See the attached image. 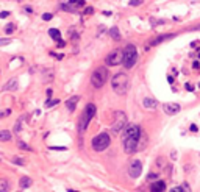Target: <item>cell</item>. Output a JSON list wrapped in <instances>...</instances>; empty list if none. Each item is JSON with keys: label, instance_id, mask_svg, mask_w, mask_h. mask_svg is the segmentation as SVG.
Segmentation results:
<instances>
[{"label": "cell", "instance_id": "1", "mask_svg": "<svg viewBox=\"0 0 200 192\" xmlns=\"http://www.w3.org/2000/svg\"><path fill=\"white\" fill-rule=\"evenodd\" d=\"M111 87L113 91L117 94V95H124L128 89V77L125 72H119L113 77V81H111Z\"/></svg>", "mask_w": 200, "mask_h": 192}, {"label": "cell", "instance_id": "2", "mask_svg": "<svg viewBox=\"0 0 200 192\" xmlns=\"http://www.w3.org/2000/svg\"><path fill=\"white\" fill-rule=\"evenodd\" d=\"M107 80H108V70H107V67H98V69H95V70L92 72V75H91V83H92V86L97 87V89L102 87V86L107 83Z\"/></svg>", "mask_w": 200, "mask_h": 192}, {"label": "cell", "instance_id": "3", "mask_svg": "<svg viewBox=\"0 0 200 192\" xmlns=\"http://www.w3.org/2000/svg\"><path fill=\"white\" fill-rule=\"evenodd\" d=\"M124 66L125 69H131L136 63H138V52H136V47L133 44H128L125 49H124Z\"/></svg>", "mask_w": 200, "mask_h": 192}, {"label": "cell", "instance_id": "4", "mask_svg": "<svg viewBox=\"0 0 200 192\" xmlns=\"http://www.w3.org/2000/svg\"><path fill=\"white\" fill-rule=\"evenodd\" d=\"M95 105L94 103H88L86 105V108H84V111H83V116H81V119H80V124H78V130H80V133H83L84 130H86V127H88V124L91 122V119L94 117V114H95Z\"/></svg>", "mask_w": 200, "mask_h": 192}, {"label": "cell", "instance_id": "5", "mask_svg": "<svg viewBox=\"0 0 200 192\" xmlns=\"http://www.w3.org/2000/svg\"><path fill=\"white\" fill-rule=\"evenodd\" d=\"M110 142H111V139L107 133H100L95 138H92V148L95 152H103L105 148H108Z\"/></svg>", "mask_w": 200, "mask_h": 192}, {"label": "cell", "instance_id": "6", "mask_svg": "<svg viewBox=\"0 0 200 192\" xmlns=\"http://www.w3.org/2000/svg\"><path fill=\"white\" fill-rule=\"evenodd\" d=\"M124 49H114L107 58H105V63L108 66H119V64H124Z\"/></svg>", "mask_w": 200, "mask_h": 192}, {"label": "cell", "instance_id": "7", "mask_svg": "<svg viewBox=\"0 0 200 192\" xmlns=\"http://www.w3.org/2000/svg\"><path fill=\"white\" fill-rule=\"evenodd\" d=\"M125 127H127V116H125V113L117 111V113L114 114V120H113L111 128H113L114 133H117V131H121V130L125 128Z\"/></svg>", "mask_w": 200, "mask_h": 192}, {"label": "cell", "instance_id": "8", "mask_svg": "<svg viewBox=\"0 0 200 192\" xmlns=\"http://www.w3.org/2000/svg\"><path fill=\"white\" fill-rule=\"evenodd\" d=\"M139 139L141 138H122V144H124V150L125 153L131 155L138 150L139 147Z\"/></svg>", "mask_w": 200, "mask_h": 192}, {"label": "cell", "instance_id": "9", "mask_svg": "<svg viewBox=\"0 0 200 192\" xmlns=\"http://www.w3.org/2000/svg\"><path fill=\"white\" fill-rule=\"evenodd\" d=\"M142 173V162L139 159H133L128 166V175L131 178H138Z\"/></svg>", "mask_w": 200, "mask_h": 192}, {"label": "cell", "instance_id": "10", "mask_svg": "<svg viewBox=\"0 0 200 192\" xmlns=\"http://www.w3.org/2000/svg\"><path fill=\"white\" fill-rule=\"evenodd\" d=\"M180 110H181V108H180V105H177V103H166V105H164V113L169 114V116L177 114Z\"/></svg>", "mask_w": 200, "mask_h": 192}, {"label": "cell", "instance_id": "11", "mask_svg": "<svg viewBox=\"0 0 200 192\" xmlns=\"http://www.w3.org/2000/svg\"><path fill=\"white\" fill-rule=\"evenodd\" d=\"M78 100H80V97H78V95H74V97H70V99L67 100V103H66L67 110H69V111H75V108H77V103H78Z\"/></svg>", "mask_w": 200, "mask_h": 192}, {"label": "cell", "instance_id": "12", "mask_svg": "<svg viewBox=\"0 0 200 192\" xmlns=\"http://www.w3.org/2000/svg\"><path fill=\"white\" fill-rule=\"evenodd\" d=\"M31 178H28V176H22L21 178V181H19V187L22 189V190H25V189H28L30 186H31Z\"/></svg>", "mask_w": 200, "mask_h": 192}, {"label": "cell", "instance_id": "13", "mask_svg": "<svg viewBox=\"0 0 200 192\" xmlns=\"http://www.w3.org/2000/svg\"><path fill=\"white\" fill-rule=\"evenodd\" d=\"M144 106L147 108V110H155L156 106H158V103H156V100L155 99H150V97H147V99H144Z\"/></svg>", "mask_w": 200, "mask_h": 192}, {"label": "cell", "instance_id": "14", "mask_svg": "<svg viewBox=\"0 0 200 192\" xmlns=\"http://www.w3.org/2000/svg\"><path fill=\"white\" fill-rule=\"evenodd\" d=\"M164 189H166V183H164V181H156V183L152 184V190H153V192H161V190H164Z\"/></svg>", "mask_w": 200, "mask_h": 192}, {"label": "cell", "instance_id": "15", "mask_svg": "<svg viewBox=\"0 0 200 192\" xmlns=\"http://www.w3.org/2000/svg\"><path fill=\"white\" fill-rule=\"evenodd\" d=\"M61 8L64 10V11H67V13H77V7H74L72 3H69L67 0L64 3H61Z\"/></svg>", "mask_w": 200, "mask_h": 192}, {"label": "cell", "instance_id": "16", "mask_svg": "<svg viewBox=\"0 0 200 192\" xmlns=\"http://www.w3.org/2000/svg\"><path fill=\"white\" fill-rule=\"evenodd\" d=\"M17 86H19V84H17V80H10V81L5 84L3 89H5V91H16Z\"/></svg>", "mask_w": 200, "mask_h": 192}, {"label": "cell", "instance_id": "17", "mask_svg": "<svg viewBox=\"0 0 200 192\" xmlns=\"http://www.w3.org/2000/svg\"><path fill=\"white\" fill-rule=\"evenodd\" d=\"M170 38H174V35H164V36H158L155 41H152V42H150V45H158L160 42H163V41H166V39H170Z\"/></svg>", "mask_w": 200, "mask_h": 192}, {"label": "cell", "instance_id": "18", "mask_svg": "<svg viewBox=\"0 0 200 192\" xmlns=\"http://www.w3.org/2000/svg\"><path fill=\"white\" fill-rule=\"evenodd\" d=\"M49 36H50L52 39H55V41H60V38H61V35H60V31H58L56 28H50V30H49Z\"/></svg>", "mask_w": 200, "mask_h": 192}, {"label": "cell", "instance_id": "19", "mask_svg": "<svg viewBox=\"0 0 200 192\" xmlns=\"http://www.w3.org/2000/svg\"><path fill=\"white\" fill-rule=\"evenodd\" d=\"M110 35H111V38H113L114 41H119V39H121V33H119L117 27H113V28L110 30Z\"/></svg>", "mask_w": 200, "mask_h": 192}, {"label": "cell", "instance_id": "20", "mask_svg": "<svg viewBox=\"0 0 200 192\" xmlns=\"http://www.w3.org/2000/svg\"><path fill=\"white\" fill-rule=\"evenodd\" d=\"M10 139H11V133H10V131L3 130L2 133H0V141H2V142H7V141H10Z\"/></svg>", "mask_w": 200, "mask_h": 192}, {"label": "cell", "instance_id": "21", "mask_svg": "<svg viewBox=\"0 0 200 192\" xmlns=\"http://www.w3.org/2000/svg\"><path fill=\"white\" fill-rule=\"evenodd\" d=\"M8 189H10V184H8V181L2 178V180H0V190H2V192H7Z\"/></svg>", "mask_w": 200, "mask_h": 192}, {"label": "cell", "instance_id": "22", "mask_svg": "<svg viewBox=\"0 0 200 192\" xmlns=\"http://www.w3.org/2000/svg\"><path fill=\"white\" fill-rule=\"evenodd\" d=\"M69 3H72L74 7H77V8H80V7H83L84 5V0H67Z\"/></svg>", "mask_w": 200, "mask_h": 192}, {"label": "cell", "instance_id": "23", "mask_svg": "<svg viewBox=\"0 0 200 192\" xmlns=\"http://www.w3.org/2000/svg\"><path fill=\"white\" fill-rule=\"evenodd\" d=\"M13 31H16V25H14V24H8V25L5 27V33H7V35H11Z\"/></svg>", "mask_w": 200, "mask_h": 192}, {"label": "cell", "instance_id": "24", "mask_svg": "<svg viewBox=\"0 0 200 192\" xmlns=\"http://www.w3.org/2000/svg\"><path fill=\"white\" fill-rule=\"evenodd\" d=\"M22 120H24V117H21V119L16 122V128H14V130H16V133H19V131H21V128H22Z\"/></svg>", "mask_w": 200, "mask_h": 192}, {"label": "cell", "instance_id": "25", "mask_svg": "<svg viewBox=\"0 0 200 192\" xmlns=\"http://www.w3.org/2000/svg\"><path fill=\"white\" fill-rule=\"evenodd\" d=\"M13 162H14V164H17V166H24V164H25V161H24L22 158H14V159H13Z\"/></svg>", "mask_w": 200, "mask_h": 192}, {"label": "cell", "instance_id": "26", "mask_svg": "<svg viewBox=\"0 0 200 192\" xmlns=\"http://www.w3.org/2000/svg\"><path fill=\"white\" fill-rule=\"evenodd\" d=\"M56 103H58V100H49V102H45V106L50 108V106H55Z\"/></svg>", "mask_w": 200, "mask_h": 192}, {"label": "cell", "instance_id": "27", "mask_svg": "<svg viewBox=\"0 0 200 192\" xmlns=\"http://www.w3.org/2000/svg\"><path fill=\"white\" fill-rule=\"evenodd\" d=\"M142 2H141V0H130V5L131 7H138V5H141Z\"/></svg>", "mask_w": 200, "mask_h": 192}, {"label": "cell", "instance_id": "28", "mask_svg": "<svg viewBox=\"0 0 200 192\" xmlns=\"http://www.w3.org/2000/svg\"><path fill=\"white\" fill-rule=\"evenodd\" d=\"M52 17H53V16H52L50 13H45V14H42V19H44V21H50Z\"/></svg>", "mask_w": 200, "mask_h": 192}, {"label": "cell", "instance_id": "29", "mask_svg": "<svg viewBox=\"0 0 200 192\" xmlns=\"http://www.w3.org/2000/svg\"><path fill=\"white\" fill-rule=\"evenodd\" d=\"M184 87H186V91H189V92H192V91H194L192 84H189V83H186V84H184Z\"/></svg>", "mask_w": 200, "mask_h": 192}, {"label": "cell", "instance_id": "30", "mask_svg": "<svg viewBox=\"0 0 200 192\" xmlns=\"http://www.w3.org/2000/svg\"><path fill=\"white\" fill-rule=\"evenodd\" d=\"M50 150H56V152H61V150H67L66 147H50Z\"/></svg>", "mask_w": 200, "mask_h": 192}, {"label": "cell", "instance_id": "31", "mask_svg": "<svg viewBox=\"0 0 200 192\" xmlns=\"http://www.w3.org/2000/svg\"><path fill=\"white\" fill-rule=\"evenodd\" d=\"M19 147H21V148H25V150H30V147H28L27 144H24V142H19Z\"/></svg>", "mask_w": 200, "mask_h": 192}, {"label": "cell", "instance_id": "32", "mask_svg": "<svg viewBox=\"0 0 200 192\" xmlns=\"http://www.w3.org/2000/svg\"><path fill=\"white\" fill-rule=\"evenodd\" d=\"M158 178V173H150L149 175V180H156Z\"/></svg>", "mask_w": 200, "mask_h": 192}, {"label": "cell", "instance_id": "33", "mask_svg": "<svg viewBox=\"0 0 200 192\" xmlns=\"http://www.w3.org/2000/svg\"><path fill=\"white\" fill-rule=\"evenodd\" d=\"M181 190H184V187H174L172 189V192H181Z\"/></svg>", "mask_w": 200, "mask_h": 192}, {"label": "cell", "instance_id": "34", "mask_svg": "<svg viewBox=\"0 0 200 192\" xmlns=\"http://www.w3.org/2000/svg\"><path fill=\"white\" fill-rule=\"evenodd\" d=\"M8 14H10L8 11H3L2 14H0V17H2V19H5V17H8Z\"/></svg>", "mask_w": 200, "mask_h": 192}, {"label": "cell", "instance_id": "35", "mask_svg": "<svg viewBox=\"0 0 200 192\" xmlns=\"http://www.w3.org/2000/svg\"><path fill=\"white\" fill-rule=\"evenodd\" d=\"M92 11H94V10H92V8H91V7H89V8H86V10H84V13H86V14H92Z\"/></svg>", "mask_w": 200, "mask_h": 192}, {"label": "cell", "instance_id": "36", "mask_svg": "<svg viewBox=\"0 0 200 192\" xmlns=\"http://www.w3.org/2000/svg\"><path fill=\"white\" fill-rule=\"evenodd\" d=\"M8 42H10V39H3V41H2V42H0V45H7V44H8Z\"/></svg>", "mask_w": 200, "mask_h": 192}, {"label": "cell", "instance_id": "37", "mask_svg": "<svg viewBox=\"0 0 200 192\" xmlns=\"http://www.w3.org/2000/svg\"><path fill=\"white\" fill-rule=\"evenodd\" d=\"M58 47H60V49H61V47H64V41H61V39H60V41H58Z\"/></svg>", "mask_w": 200, "mask_h": 192}, {"label": "cell", "instance_id": "38", "mask_svg": "<svg viewBox=\"0 0 200 192\" xmlns=\"http://www.w3.org/2000/svg\"><path fill=\"white\" fill-rule=\"evenodd\" d=\"M191 131L195 133V131H197V127H195V125H191Z\"/></svg>", "mask_w": 200, "mask_h": 192}, {"label": "cell", "instance_id": "39", "mask_svg": "<svg viewBox=\"0 0 200 192\" xmlns=\"http://www.w3.org/2000/svg\"><path fill=\"white\" fill-rule=\"evenodd\" d=\"M52 94H53V91L52 89H47V95H49V97H52Z\"/></svg>", "mask_w": 200, "mask_h": 192}, {"label": "cell", "instance_id": "40", "mask_svg": "<svg viewBox=\"0 0 200 192\" xmlns=\"http://www.w3.org/2000/svg\"><path fill=\"white\" fill-rule=\"evenodd\" d=\"M192 67H194V69H198V63H197V61H195V63H194V64H192Z\"/></svg>", "mask_w": 200, "mask_h": 192}, {"label": "cell", "instance_id": "41", "mask_svg": "<svg viewBox=\"0 0 200 192\" xmlns=\"http://www.w3.org/2000/svg\"><path fill=\"white\" fill-rule=\"evenodd\" d=\"M10 113H11V110H7V111H5V113H3V114H2V116H8V114H10Z\"/></svg>", "mask_w": 200, "mask_h": 192}, {"label": "cell", "instance_id": "42", "mask_svg": "<svg viewBox=\"0 0 200 192\" xmlns=\"http://www.w3.org/2000/svg\"><path fill=\"white\" fill-rule=\"evenodd\" d=\"M16 2H22V0H16Z\"/></svg>", "mask_w": 200, "mask_h": 192}, {"label": "cell", "instance_id": "43", "mask_svg": "<svg viewBox=\"0 0 200 192\" xmlns=\"http://www.w3.org/2000/svg\"><path fill=\"white\" fill-rule=\"evenodd\" d=\"M198 87H200V84H198Z\"/></svg>", "mask_w": 200, "mask_h": 192}]
</instances>
